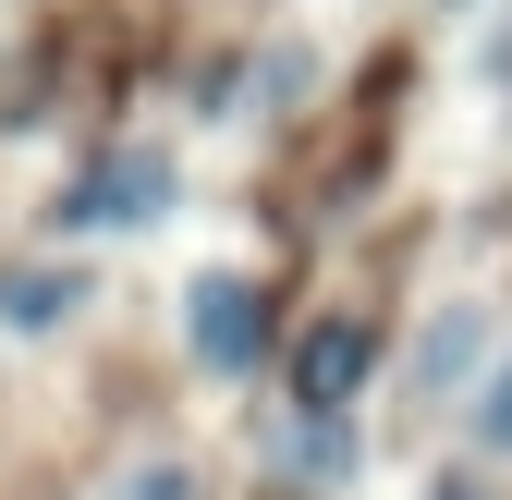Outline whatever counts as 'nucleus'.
I'll return each mask as SVG.
<instances>
[{
	"instance_id": "nucleus-3",
	"label": "nucleus",
	"mask_w": 512,
	"mask_h": 500,
	"mask_svg": "<svg viewBox=\"0 0 512 500\" xmlns=\"http://www.w3.org/2000/svg\"><path fill=\"white\" fill-rule=\"evenodd\" d=\"M439 500H488V488H439Z\"/></svg>"
},
{
	"instance_id": "nucleus-1",
	"label": "nucleus",
	"mask_w": 512,
	"mask_h": 500,
	"mask_svg": "<svg viewBox=\"0 0 512 500\" xmlns=\"http://www.w3.org/2000/svg\"><path fill=\"white\" fill-rule=\"evenodd\" d=\"M293 366H305V379H293V391H305V403H317V415H330V403H342V391H354V379H366V342H354V330H317V342H305V354H293Z\"/></svg>"
},
{
	"instance_id": "nucleus-2",
	"label": "nucleus",
	"mask_w": 512,
	"mask_h": 500,
	"mask_svg": "<svg viewBox=\"0 0 512 500\" xmlns=\"http://www.w3.org/2000/svg\"><path fill=\"white\" fill-rule=\"evenodd\" d=\"M488 440L512 452V366H500V379H488Z\"/></svg>"
}]
</instances>
